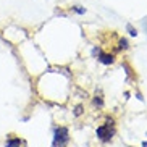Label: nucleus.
I'll use <instances>...</instances> for the list:
<instances>
[{"label": "nucleus", "instance_id": "obj_1", "mask_svg": "<svg viewBox=\"0 0 147 147\" xmlns=\"http://www.w3.org/2000/svg\"><path fill=\"white\" fill-rule=\"evenodd\" d=\"M113 133H115V129H113V121L112 120H107V125L100 126L99 129H97V136H99L102 141H105V142L113 138Z\"/></svg>", "mask_w": 147, "mask_h": 147}, {"label": "nucleus", "instance_id": "obj_4", "mask_svg": "<svg viewBox=\"0 0 147 147\" xmlns=\"http://www.w3.org/2000/svg\"><path fill=\"white\" fill-rule=\"evenodd\" d=\"M8 147H20V141H10Z\"/></svg>", "mask_w": 147, "mask_h": 147}, {"label": "nucleus", "instance_id": "obj_3", "mask_svg": "<svg viewBox=\"0 0 147 147\" xmlns=\"http://www.w3.org/2000/svg\"><path fill=\"white\" fill-rule=\"evenodd\" d=\"M100 61H102V63H112V61H113V58H112V57L104 55V53H102V55H100Z\"/></svg>", "mask_w": 147, "mask_h": 147}, {"label": "nucleus", "instance_id": "obj_2", "mask_svg": "<svg viewBox=\"0 0 147 147\" xmlns=\"http://www.w3.org/2000/svg\"><path fill=\"white\" fill-rule=\"evenodd\" d=\"M68 142V129L66 128H58L55 131V147H63Z\"/></svg>", "mask_w": 147, "mask_h": 147}]
</instances>
